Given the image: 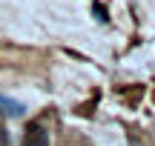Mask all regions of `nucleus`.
<instances>
[{
	"label": "nucleus",
	"mask_w": 155,
	"mask_h": 146,
	"mask_svg": "<svg viewBox=\"0 0 155 146\" xmlns=\"http://www.w3.org/2000/svg\"><path fill=\"white\" fill-rule=\"evenodd\" d=\"M20 146H49V132H46L43 126L32 123L26 132H23V141H20Z\"/></svg>",
	"instance_id": "f257e3e1"
},
{
	"label": "nucleus",
	"mask_w": 155,
	"mask_h": 146,
	"mask_svg": "<svg viewBox=\"0 0 155 146\" xmlns=\"http://www.w3.org/2000/svg\"><path fill=\"white\" fill-rule=\"evenodd\" d=\"M92 11L98 14V20H101V23H104V20H109V14H106V9H104L101 3H95V6H92Z\"/></svg>",
	"instance_id": "7ed1b4c3"
},
{
	"label": "nucleus",
	"mask_w": 155,
	"mask_h": 146,
	"mask_svg": "<svg viewBox=\"0 0 155 146\" xmlns=\"http://www.w3.org/2000/svg\"><path fill=\"white\" fill-rule=\"evenodd\" d=\"M0 146H9V132L3 126V118H0Z\"/></svg>",
	"instance_id": "20e7f679"
},
{
	"label": "nucleus",
	"mask_w": 155,
	"mask_h": 146,
	"mask_svg": "<svg viewBox=\"0 0 155 146\" xmlns=\"http://www.w3.org/2000/svg\"><path fill=\"white\" fill-rule=\"evenodd\" d=\"M0 112L3 115H9V118H23V103H17V100H12V97H0Z\"/></svg>",
	"instance_id": "f03ea898"
}]
</instances>
